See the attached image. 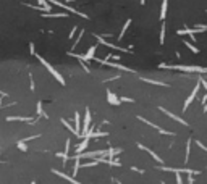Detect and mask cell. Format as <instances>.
<instances>
[{"mask_svg": "<svg viewBox=\"0 0 207 184\" xmlns=\"http://www.w3.org/2000/svg\"><path fill=\"white\" fill-rule=\"evenodd\" d=\"M162 68H168V70H180V71H188V73H207V68L201 66H183V65H173V66H167V65H160Z\"/></svg>", "mask_w": 207, "mask_h": 184, "instance_id": "1", "label": "cell"}, {"mask_svg": "<svg viewBox=\"0 0 207 184\" xmlns=\"http://www.w3.org/2000/svg\"><path fill=\"white\" fill-rule=\"evenodd\" d=\"M34 55H36V53H34ZM36 57H37V60H39V61H41V63H42V65H44V66H46V68H47V70H49V73L52 74V76H54V78H55V79H57V81H58V83H60V84H62V86H65V79H63V78H62V74H60V73H58V71H57V70H55V68H54V66H52V65L49 63V61H46V60H44V58H42V57H41V55H36Z\"/></svg>", "mask_w": 207, "mask_h": 184, "instance_id": "2", "label": "cell"}, {"mask_svg": "<svg viewBox=\"0 0 207 184\" xmlns=\"http://www.w3.org/2000/svg\"><path fill=\"white\" fill-rule=\"evenodd\" d=\"M47 2H50V3H54V5H57V6H60V8H65L67 12H70V13H75V15H78V16H81V18H86L88 19L89 16L88 15H84V13H81V12H78L76 8H71V6H68V5H65V3H62V2H58V0H47Z\"/></svg>", "mask_w": 207, "mask_h": 184, "instance_id": "3", "label": "cell"}, {"mask_svg": "<svg viewBox=\"0 0 207 184\" xmlns=\"http://www.w3.org/2000/svg\"><path fill=\"white\" fill-rule=\"evenodd\" d=\"M199 87H201V81L198 79V84H196V86H194V89H193V92H191V94H189V97H188V98H186V100H185V105H183V111H186V110H188L189 104H191V102H193V100H194V98H196V95H198V92H199Z\"/></svg>", "mask_w": 207, "mask_h": 184, "instance_id": "4", "label": "cell"}, {"mask_svg": "<svg viewBox=\"0 0 207 184\" xmlns=\"http://www.w3.org/2000/svg\"><path fill=\"white\" fill-rule=\"evenodd\" d=\"M94 60H97L101 65H107V66H110V68H117V70H123V71H130V73H134V70H131V68H126V66H123V65H120V63H110L109 60H102V58H94Z\"/></svg>", "mask_w": 207, "mask_h": 184, "instance_id": "5", "label": "cell"}, {"mask_svg": "<svg viewBox=\"0 0 207 184\" xmlns=\"http://www.w3.org/2000/svg\"><path fill=\"white\" fill-rule=\"evenodd\" d=\"M202 31H207V26H199L198 29H178L177 34H178V36H183V34H189V36L194 39V34L202 32Z\"/></svg>", "mask_w": 207, "mask_h": 184, "instance_id": "6", "label": "cell"}, {"mask_svg": "<svg viewBox=\"0 0 207 184\" xmlns=\"http://www.w3.org/2000/svg\"><path fill=\"white\" fill-rule=\"evenodd\" d=\"M96 37H97V40H99V42L102 44V45L109 47V49H113V50H120V52H128V49H122V47H117V45H113V44H110V42H107V40H104V37L97 36V34H96Z\"/></svg>", "mask_w": 207, "mask_h": 184, "instance_id": "7", "label": "cell"}, {"mask_svg": "<svg viewBox=\"0 0 207 184\" xmlns=\"http://www.w3.org/2000/svg\"><path fill=\"white\" fill-rule=\"evenodd\" d=\"M138 120H141L143 123H146V124H149V126H152V128H155V129H157L159 132H160V134H170V136H173V134H175V132H168V131H165V129L159 128L157 124H154V123H151L149 120H146V118H143V116H138Z\"/></svg>", "mask_w": 207, "mask_h": 184, "instance_id": "8", "label": "cell"}, {"mask_svg": "<svg viewBox=\"0 0 207 184\" xmlns=\"http://www.w3.org/2000/svg\"><path fill=\"white\" fill-rule=\"evenodd\" d=\"M89 123H91V111H89V108H86V115H84V123H83V132H81V137L86 134V132H88Z\"/></svg>", "mask_w": 207, "mask_h": 184, "instance_id": "9", "label": "cell"}, {"mask_svg": "<svg viewBox=\"0 0 207 184\" xmlns=\"http://www.w3.org/2000/svg\"><path fill=\"white\" fill-rule=\"evenodd\" d=\"M159 108H160V111H164V113H165V115H167V116H168V118H172V120H175V121H178V123H181V124H185V126H186V124H188V123H186L185 120H181V118H180V116H177V115H173V113H172V111H168V110H165V108H164V107H159Z\"/></svg>", "mask_w": 207, "mask_h": 184, "instance_id": "10", "label": "cell"}, {"mask_svg": "<svg viewBox=\"0 0 207 184\" xmlns=\"http://www.w3.org/2000/svg\"><path fill=\"white\" fill-rule=\"evenodd\" d=\"M75 131H76L78 137H81V116H79L78 111L75 113Z\"/></svg>", "mask_w": 207, "mask_h": 184, "instance_id": "11", "label": "cell"}, {"mask_svg": "<svg viewBox=\"0 0 207 184\" xmlns=\"http://www.w3.org/2000/svg\"><path fill=\"white\" fill-rule=\"evenodd\" d=\"M107 100H109V104H112V105H117V107L120 105V98L117 97V95L113 94L112 91H107Z\"/></svg>", "mask_w": 207, "mask_h": 184, "instance_id": "12", "label": "cell"}, {"mask_svg": "<svg viewBox=\"0 0 207 184\" xmlns=\"http://www.w3.org/2000/svg\"><path fill=\"white\" fill-rule=\"evenodd\" d=\"M52 173H55L57 176H60V178H63V179H67V181H70L71 184H81L79 181H76L75 178H71V176H68V175H65V173H62V171H57V170H52Z\"/></svg>", "mask_w": 207, "mask_h": 184, "instance_id": "13", "label": "cell"}, {"mask_svg": "<svg viewBox=\"0 0 207 184\" xmlns=\"http://www.w3.org/2000/svg\"><path fill=\"white\" fill-rule=\"evenodd\" d=\"M138 147H139L141 150H146L147 153H151V155H152V158H155V162L162 163V158H160V157H159V155H157V153H155L154 150H151L149 147H146V145H143V144H138Z\"/></svg>", "mask_w": 207, "mask_h": 184, "instance_id": "14", "label": "cell"}, {"mask_svg": "<svg viewBox=\"0 0 207 184\" xmlns=\"http://www.w3.org/2000/svg\"><path fill=\"white\" fill-rule=\"evenodd\" d=\"M89 141H91L89 137H84V139H83V142H81V144H79L78 147H76V153H81L83 150H86V147H88Z\"/></svg>", "mask_w": 207, "mask_h": 184, "instance_id": "15", "label": "cell"}, {"mask_svg": "<svg viewBox=\"0 0 207 184\" xmlns=\"http://www.w3.org/2000/svg\"><path fill=\"white\" fill-rule=\"evenodd\" d=\"M44 18H67V13H44Z\"/></svg>", "mask_w": 207, "mask_h": 184, "instance_id": "16", "label": "cell"}, {"mask_svg": "<svg viewBox=\"0 0 207 184\" xmlns=\"http://www.w3.org/2000/svg\"><path fill=\"white\" fill-rule=\"evenodd\" d=\"M7 121H33V118H25V116H7Z\"/></svg>", "mask_w": 207, "mask_h": 184, "instance_id": "17", "label": "cell"}, {"mask_svg": "<svg viewBox=\"0 0 207 184\" xmlns=\"http://www.w3.org/2000/svg\"><path fill=\"white\" fill-rule=\"evenodd\" d=\"M141 81H144V83H149V84H157V86H168V84H165V83H160V81H154V79H149V78H141Z\"/></svg>", "mask_w": 207, "mask_h": 184, "instance_id": "18", "label": "cell"}, {"mask_svg": "<svg viewBox=\"0 0 207 184\" xmlns=\"http://www.w3.org/2000/svg\"><path fill=\"white\" fill-rule=\"evenodd\" d=\"M167 5H168V0H164L162 2V10H160V19H164L165 15H167Z\"/></svg>", "mask_w": 207, "mask_h": 184, "instance_id": "19", "label": "cell"}, {"mask_svg": "<svg viewBox=\"0 0 207 184\" xmlns=\"http://www.w3.org/2000/svg\"><path fill=\"white\" fill-rule=\"evenodd\" d=\"M130 24H131V19H128V21L125 23V26H123V29H122V32H120V36H118V39H123V36H125V32H126V29L130 28Z\"/></svg>", "mask_w": 207, "mask_h": 184, "instance_id": "20", "label": "cell"}, {"mask_svg": "<svg viewBox=\"0 0 207 184\" xmlns=\"http://www.w3.org/2000/svg\"><path fill=\"white\" fill-rule=\"evenodd\" d=\"M189 152H191V139H188V147H186V158H185V162H188V160H189Z\"/></svg>", "mask_w": 207, "mask_h": 184, "instance_id": "21", "label": "cell"}, {"mask_svg": "<svg viewBox=\"0 0 207 184\" xmlns=\"http://www.w3.org/2000/svg\"><path fill=\"white\" fill-rule=\"evenodd\" d=\"M16 145H18V149H20V150H23V152H26V150H28L25 141H18V144H16Z\"/></svg>", "mask_w": 207, "mask_h": 184, "instance_id": "22", "label": "cell"}, {"mask_svg": "<svg viewBox=\"0 0 207 184\" xmlns=\"http://www.w3.org/2000/svg\"><path fill=\"white\" fill-rule=\"evenodd\" d=\"M185 45L188 47V49L191 50V52H194V53H199V49H196V47H194V45H191L189 42H185Z\"/></svg>", "mask_w": 207, "mask_h": 184, "instance_id": "23", "label": "cell"}, {"mask_svg": "<svg viewBox=\"0 0 207 184\" xmlns=\"http://www.w3.org/2000/svg\"><path fill=\"white\" fill-rule=\"evenodd\" d=\"M62 123H63V124H65V126H67V128H68V129H70V131H71V132H73V134H75V136H76V131H75V128H71V124H68V121H67V120H65V118H63V120H62Z\"/></svg>", "mask_w": 207, "mask_h": 184, "instance_id": "24", "label": "cell"}, {"mask_svg": "<svg viewBox=\"0 0 207 184\" xmlns=\"http://www.w3.org/2000/svg\"><path fill=\"white\" fill-rule=\"evenodd\" d=\"M37 113H39L41 116H46V118H47V115L44 113V110H42V104H41V102L37 104Z\"/></svg>", "mask_w": 207, "mask_h": 184, "instance_id": "25", "label": "cell"}, {"mask_svg": "<svg viewBox=\"0 0 207 184\" xmlns=\"http://www.w3.org/2000/svg\"><path fill=\"white\" fill-rule=\"evenodd\" d=\"M83 34H84V29H81V32H79V36H78V39L73 42V49L75 47H78V44H79V40H81V37H83Z\"/></svg>", "mask_w": 207, "mask_h": 184, "instance_id": "26", "label": "cell"}, {"mask_svg": "<svg viewBox=\"0 0 207 184\" xmlns=\"http://www.w3.org/2000/svg\"><path fill=\"white\" fill-rule=\"evenodd\" d=\"M164 39H165V26L162 24V29H160V44H164Z\"/></svg>", "mask_w": 207, "mask_h": 184, "instance_id": "27", "label": "cell"}, {"mask_svg": "<svg viewBox=\"0 0 207 184\" xmlns=\"http://www.w3.org/2000/svg\"><path fill=\"white\" fill-rule=\"evenodd\" d=\"M96 165H99V163L94 160V162H91V163H84V165H83V168H89V166H96Z\"/></svg>", "mask_w": 207, "mask_h": 184, "instance_id": "28", "label": "cell"}, {"mask_svg": "<svg viewBox=\"0 0 207 184\" xmlns=\"http://www.w3.org/2000/svg\"><path fill=\"white\" fill-rule=\"evenodd\" d=\"M120 102H130V104H133V98H128V97H122V98H120Z\"/></svg>", "mask_w": 207, "mask_h": 184, "instance_id": "29", "label": "cell"}, {"mask_svg": "<svg viewBox=\"0 0 207 184\" xmlns=\"http://www.w3.org/2000/svg\"><path fill=\"white\" fill-rule=\"evenodd\" d=\"M177 175V184H183V181H181V176H180V173H175Z\"/></svg>", "mask_w": 207, "mask_h": 184, "instance_id": "30", "label": "cell"}, {"mask_svg": "<svg viewBox=\"0 0 207 184\" xmlns=\"http://www.w3.org/2000/svg\"><path fill=\"white\" fill-rule=\"evenodd\" d=\"M196 145H199L202 150H207V147H206V145H202V142H199V141H196Z\"/></svg>", "mask_w": 207, "mask_h": 184, "instance_id": "31", "label": "cell"}, {"mask_svg": "<svg viewBox=\"0 0 207 184\" xmlns=\"http://www.w3.org/2000/svg\"><path fill=\"white\" fill-rule=\"evenodd\" d=\"M199 81H201V84L206 87V91H207V81H206V79H202V78H199Z\"/></svg>", "mask_w": 207, "mask_h": 184, "instance_id": "32", "label": "cell"}, {"mask_svg": "<svg viewBox=\"0 0 207 184\" xmlns=\"http://www.w3.org/2000/svg\"><path fill=\"white\" fill-rule=\"evenodd\" d=\"M76 29H78L76 26H75V28L71 29V32H70V39H71V37H73V36H75V32H76Z\"/></svg>", "mask_w": 207, "mask_h": 184, "instance_id": "33", "label": "cell"}, {"mask_svg": "<svg viewBox=\"0 0 207 184\" xmlns=\"http://www.w3.org/2000/svg\"><path fill=\"white\" fill-rule=\"evenodd\" d=\"M29 79H31V89L34 91V81H33V74H31V76H29Z\"/></svg>", "mask_w": 207, "mask_h": 184, "instance_id": "34", "label": "cell"}, {"mask_svg": "<svg viewBox=\"0 0 207 184\" xmlns=\"http://www.w3.org/2000/svg\"><path fill=\"white\" fill-rule=\"evenodd\" d=\"M188 183H189V184L194 183V181H193V175H189V176H188Z\"/></svg>", "mask_w": 207, "mask_h": 184, "instance_id": "35", "label": "cell"}, {"mask_svg": "<svg viewBox=\"0 0 207 184\" xmlns=\"http://www.w3.org/2000/svg\"><path fill=\"white\" fill-rule=\"evenodd\" d=\"M204 113H207V104L204 105Z\"/></svg>", "mask_w": 207, "mask_h": 184, "instance_id": "36", "label": "cell"}, {"mask_svg": "<svg viewBox=\"0 0 207 184\" xmlns=\"http://www.w3.org/2000/svg\"><path fill=\"white\" fill-rule=\"evenodd\" d=\"M141 3H143V5H144V3H146V0H141Z\"/></svg>", "mask_w": 207, "mask_h": 184, "instance_id": "37", "label": "cell"}, {"mask_svg": "<svg viewBox=\"0 0 207 184\" xmlns=\"http://www.w3.org/2000/svg\"><path fill=\"white\" fill-rule=\"evenodd\" d=\"M117 184H123V183H120V181H117Z\"/></svg>", "mask_w": 207, "mask_h": 184, "instance_id": "38", "label": "cell"}]
</instances>
